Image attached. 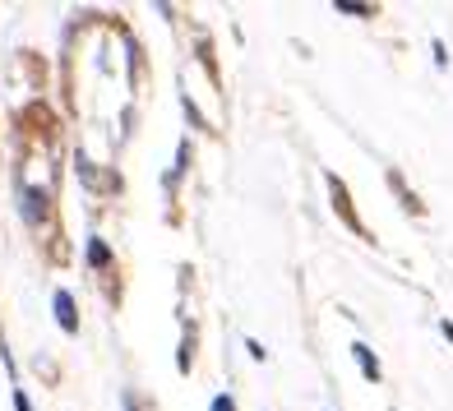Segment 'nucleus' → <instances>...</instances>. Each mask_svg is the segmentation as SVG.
<instances>
[{
    "label": "nucleus",
    "mask_w": 453,
    "mask_h": 411,
    "mask_svg": "<svg viewBox=\"0 0 453 411\" xmlns=\"http://www.w3.org/2000/svg\"><path fill=\"white\" fill-rule=\"evenodd\" d=\"M88 263H93V268H102V263H111V250H106L102 240H88Z\"/></svg>",
    "instance_id": "5"
},
{
    "label": "nucleus",
    "mask_w": 453,
    "mask_h": 411,
    "mask_svg": "<svg viewBox=\"0 0 453 411\" xmlns=\"http://www.w3.org/2000/svg\"><path fill=\"white\" fill-rule=\"evenodd\" d=\"M213 411H236V402L232 397H213Z\"/></svg>",
    "instance_id": "7"
},
{
    "label": "nucleus",
    "mask_w": 453,
    "mask_h": 411,
    "mask_svg": "<svg viewBox=\"0 0 453 411\" xmlns=\"http://www.w3.org/2000/svg\"><path fill=\"white\" fill-rule=\"evenodd\" d=\"M338 9H342V14H357V19L375 14V9H370V5H352V0H338Z\"/></svg>",
    "instance_id": "6"
},
{
    "label": "nucleus",
    "mask_w": 453,
    "mask_h": 411,
    "mask_svg": "<svg viewBox=\"0 0 453 411\" xmlns=\"http://www.w3.org/2000/svg\"><path fill=\"white\" fill-rule=\"evenodd\" d=\"M329 190H333V208L347 218V227L352 231H361V222H357V213H352V199H347V185L338 181V176H329Z\"/></svg>",
    "instance_id": "2"
},
{
    "label": "nucleus",
    "mask_w": 453,
    "mask_h": 411,
    "mask_svg": "<svg viewBox=\"0 0 453 411\" xmlns=\"http://www.w3.org/2000/svg\"><path fill=\"white\" fill-rule=\"evenodd\" d=\"M51 305H56V324H61L65 333H79V315H74V296L70 291H56Z\"/></svg>",
    "instance_id": "1"
},
{
    "label": "nucleus",
    "mask_w": 453,
    "mask_h": 411,
    "mask_svg": "<svg viewBox=\"0 0 453 411\" xmlns=\"http://www.w3.org/2000/svg\"><path fill=\"white\" fill-rule=\"evenodd\" d=\"M42 213H46V194L42 190H28L24 194V218L28 222H42Z\"/></svg>",
    "instance_id": "4"
},
{
    "label": "nucleus",
    "mask_w": 453,
    "mask_h": 411,
    "mask_svg": "<svg viewBox=\"0 0 453 411\" xmlns=\"http://www.w3.org/2000/svg\"><path fill=\"white\" fill-rule=\"evenodd\" d=\"M14 407H19V411H33V407H28V397H24V393H14Z\"/></svg>",
    "instance_id": "8"
},
{
    "label": "nucleus",
    "mask_w": 453,
    "mask_h": 411,
    "mask_svg": "<svg viewBox=\"0 0 453 411\" xmlns=\"http://www.w3.org/2000/svg\"><path fill=\"white\" fill-rule=\"evenodd\" d=\"M352 356H357V365H361V375H366V379H370V384H379V360H375V356H370V351H366V347H361V342H357V347H352Z\"/></svg>",
    "instance_id": "3"
}]
</instances>
